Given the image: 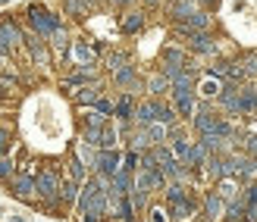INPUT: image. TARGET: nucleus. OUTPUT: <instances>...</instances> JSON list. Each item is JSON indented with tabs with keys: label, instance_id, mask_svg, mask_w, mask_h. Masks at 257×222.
I'll return each mask as SVG.
<instances>
[{
	"label": "nucleus",
	"instance_id": "obj_2",
	"mask_svg": "<svg viewBox=\"0 0 257 222\" xmlns=\"http://www.w3.org/2000/svg\"><path fill=\"white\" fill-rule=\"evenodd\" d=\"M35 191L38 194H41V197H57V191H60V181H57V175L54 172H50V169H47V172H41V175H38V181H35Z\"/></svg>",
	"mask_w": 257,
	"mask_h": 222
},
{
	"label": "nucleus",
	"instance_id": "obj_17",
	"mask_svg": "<svg viewBox=\"0 0 257 222\" xmlns=\"http://www.w3.org/2000/svg\"><path fill=\"white\" fill-rule=\"evenodd\" d=\"M10 222H22V216H13V219H10Z\"/></svg>",
	"mask_w": 257,
	"mask_h": 222
},
{
	"label": "nucleus",
	"instance_id": "obj_15",
	"mask_svg": "<svg viewBox=\"0 0 257 222\" xmlns=\"http://www.w3.org/2000/svg\"><path fill=\"white\" fill-rule=\"evenodd\" d=\"M97 113H113V103L110 100H97Z\"/></svg>",
	"mask_w": 257,
	"mask_h": 222
},
{
	"label": "nucleus",
	"instance_id": "obj_18",
	"mask_svg": "<svg viewBox=\"0 0 257 222\" xmlns=\"http://www.w3.org/2000/svg\"><path fill=\"white\" fill-rule=\"evenodd\" d=\"M116 4H132V0H116Z\"/></svg>",
	"mask_w": 257,
	"mask_h": 222
},
{
	"label": "nucleus",
	"instance_id": "obj_16",
	"mask_svg": "<svg viewBox=\"0 0 257 222\" xmlns=\"http://www.w3.org/2000/svg\"><path fill=\"white\" fill-rule=\"evenodd\" d=\"M135 166H138V156H135V153H128V156H125V169H128V172H132Z\"/></svg>",
	"mask_w": 257,
	"mask_h": 222
},
{
	"label": "nucleus",
	"instance_id": "obj_12",
	"mask_svg": "<svg viewBox=\"0 0 257 222\" xmlns=\"http://www.w3.org/2000/svg\"><path fill=\"white\" fill-rule=\"evenodd\" d=\"M128 113H132V97H122V100H119V116L125 119Z\"/></svg>",
	"mask_w": 257,
	"mask_h": 222
},
{
	"label": "nucleus",
	"instance_id": "obj_6",
	"mask_svg": "<svg viewBox=\"0 0 257 222\" xmlns=\"http://www.w3.org/2000/svg\"><path fill=\"white\" fill-rule=\"evenodd\" d=\"M141 25H145V16H141V13H128V16L122 19V32L132 35V32H138V29H141Z\"/></svg>",
	"mask_w": 257,
	"mask_h": 222
},
{
	"label": "nucleus",
	"instance_id": "obj_19",
	"mask_svg": "<svg viewBox=\"0 0 257 222\" xmlns=\"http://www.w3.org/2000/svg\"><path fill=\"white\" fill-rule=\"evenodd\" d=\"M148 4H160V0H148Z\"/></svg>",
	"mask_w": 257,
	"mask_h": 222
},
{
	"label": "nucleus",
	"instance_id": "obj_9",
	"mask_svg": "<svg viewBox=\"0 0 257 222\" xmlns=\"http://www.w3.org/2000/svg\"><path fill=\"white\" fill-rule=\"evenodd\" d=\"M63 200H66V203L75 200V181H66V185H63Z\"/></svg>",
	"mask_w": 257,
	"mask_h": 222
},
{
	"label": "nucleus",
	"instance_id": "obj_3",
	"mask_svg": "<svg viewBox=\"0 0 257 222\" xmlns=\"http://www.w3.org/2000/svg\"><path fill=\"white\" fill-rule=\"evenodd\" d=\"M19 41V29L10 22H0V54H7V50H13Z\"/></svg>",
	"mask_w": 257,
	"mask_h": 222
},
{
	"label": "nucleus",
	"instance_id": "obj_13",
	"mask_svg": "<svg viewBox=\"0 0 257 222\" xmlns=\"http://www.w3.org/2000/svg\"><path fill=\"white\" fill-rule=\"evenodd\" d=\"M132 75H135L132 69H119V75H116V82H119V85H128V82H132Z\"/></svg>",
	"mask_w": 257,
	"mask_h": 222
},
{
	"label": "nucleus",
	"instance_id": "obj_5",
	"mask_svg": "<svg viewBox=\"0 0 257 222\" xmlns=\"http://www.w3.org/2000/svg\"><path fill=\"white\" fill-rule=\"evenodd\" d=\"M32 191H35V181L29 175H19L13 181V194H16V197H32Z\"/></svg>",
	"mask_w": 257,
	"mask_h": 222
},
{
	"label": "nucleus",
	"instance_id": "obj_1",
	"mask_svg": "<svg viewBox=\"0 0 257 222\" xmlns=\"http://www.w3.org/2000/svg\"><path fill=\"white\" fill-rule=\"evenodd\" d=\"M29 22H32V29H35L38 35H44V38L54 35V32L60 29V19L50 16L44 7H29Z\"/></svg>",
	"mask_w": 257,
	"mask_h": 222
},
{
	"label": "nucleus",
	"instance_id": "obj_7",
	"mask_svg": "<svg viewBox=\"0 0 257 222\" xmlns=\"http://www.w3.org/2000/svg\"><path fill=\"white\" fill-rule=\"evenodd\" d=\"M191 44H195L201 54H210V50H213V44L207 41V35H195V38H191Z\"/></svg>",
	"mask_w": 257,
	"mask_h": 222
},
{
	"label": "nucleus",
	"instance_id": "obj_14",
	"mask_svg": "<svg viewBox=\"0 0 257 222\" xmlns=\"http://www.w3.org/2000/svg\"><path fill=\"white\" fill-rule=\"evenodd\" d=\"M94 97H97V94L88 88V91H82V94H79V103H94Z\"/></svg>",
	"mask_w": 257,
	"mask_h": 222
},
{
	"label": "nucleus",
	"instance_id": "obj_10",
	"mask_svg": "<svg viewBox=\"0 0 257 222\" xmlns=\"http://www.w3.org/2000/svg\"><path fill=\"white\" fill-rule=\"evenodd\" d=\"M66 13H75V16H79V13H85V4L82 0H66Z\"/></svg>",
	"mask_w": 257,
	"mask_h": 222
},
{
	"label": "nucleus",
	"instance_id": "obj_4",
	"mask_svg": "<svg viewBox=\"0 0 257 222\" xmlns=\"http://www.w3.org/2000/svg\"><path fill=\"white\" fill-rule=\"evenodd\" d=\"M97 169L104 175H116V169H119V153L116 150H104L97 156Z\"/></svg>",
	"mask_w": 257,
	"mask_h": 222
},
{
	"label": "nucleus",
	"instance_id": "obj_8",
	"mask_svg": "<svg viewBox=\"0 0 257 222\" xmlns=\"http://www.w3.org/2000/svg\"><path fill=\"white\" fill-rule=\"evenodd\" d=\"M75 57H79L82 63H88V60H94V50L88 44H75Z\"/></svg>",
	"mask_w": 257,
	"mask_h": 222
},
{
	"label": "nucleus",
	"instance_id": "obj_11",
	"mask_svg": "<svg viewBox=\"0 0 257 222\" xmlns=\"http://www.w3.org/2000/svg\"><path fill=\"white\" fill-rule=\"evenodd\" d=\"M10 175H13V163L10 160H0V181L10 178Z\"/></svg>",
	"mask_w": 257,
	"mask_h": 222
}]
</instances>
